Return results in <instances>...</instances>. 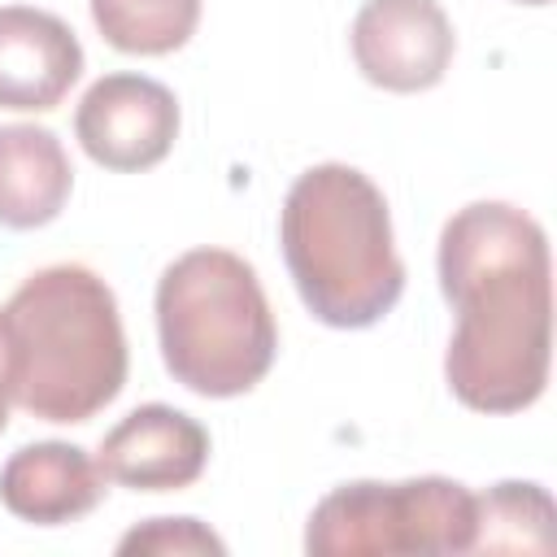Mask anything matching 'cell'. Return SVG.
I'll return each mask as SVG.
<instances>
[{"label": "cell", "mask_w": 557, "mask_h": 557, "mask_svg": "<svg viewBox=\"0 0 557 557\" xmlns=\"http://www.w3.org/2000/svg\"><path fill=\"white\" fill-rule=\"evenodd\" d=\"M513 4H548V0H513Z\"/></svg>", "instance_id": "obj_16"}, {"label": "cell", "mask_w": 557, "mask_h": 557, "mask_svg": "<svg viewBox=\"0 0 557 557\" xmlns=\"http://www.w3.org/2000/svg\"><path fill=\"white\" fill-rule=\"evenodd\" d=\"M161 361L196 396L252 392L278 352V326L257 270L226 248H191L157 278Z\"/></svg>", "instance_id": "obj_4"}, {"label": "cell", "mask_w": 557, "mask_h": 557, "mask_svg": "<svg viewBox=\"0 0 557 557\" xmlns=\"http://www.w3.org/2000/svg\"><path fill=\"white\" fill-rule=\"evenodd\" d=\"M74 187L70 157L48 126H0V226L39 231L61 218Z\"/></svg>", "instance_id": "obj_11"}, {"label": "cell", "mask_w": 557, "mask_h": 557, "mask_svg": "<svg viewBox=\"0 0 557 557\" xmlns=\"http://www.w3.org/2000/svg\"><path fill=\"white\" fill-rule=\"evenodd\" d=\"M109 474L100 461L65 440H39L17 448L0 466V505L35 527H61L91 513L104 500Z\"/></svg>", "instance_id": "obj_10"}, {"label": "cell", "mask_w": 557, "mask_h": 557, "mask_svg": "<svg viewBox=\"0 0 557 557\" xmlns=\"http://www.w3.org/2000/svg\"><path fill=\"white\" fill-rule=\"evenodd\" d=\"M117 553H126V557L131 553H152V557H209L213 553V557H222L226 544L196 518H148L117 540Z\"/></svg>", "instance_id": "obj_14"}, {"label": "cell", "mask_w": 557, "mask_h": 557, "mask_svg": "<svg viewBox=\"0 0 557 557\" xmlns=\"http://www.w3.org/2000/svg\"><path fill=\"white\" fill-rule=\"evenodd\" d=\"M348 39L361 78L400 96L435 87L457 52V35L440 0H366Z\"/></svg>", "instance_id": "obj_7"}, {"label": "cell", "mask_w": 557, "mask_h": 557, "mask_svg": "<svg viewBox=\"0 0 557 557\" xmlns=\"http://www.w3.org/2000/svg\"><path fill=\"white\" fill-rule=\"evenodd\" d=\"M278 244L305 309L335 331L383 322L405 292L383 191L344 161L305 170L283 200Z\"/></svg>", "instance_id": "obj_3"}, {"label": "cell", "mask_w": 557, "mask_h": 557, "mask_svg": "<svg viewBox=\"0 0 557 557\" xmlns=\"http://www.w3.org/2000/svg\"><path fill=\"white\" fill-rule=\"evenodd\" d=\"M74 135L104 170H152L178 139V100L148 74H104L83 91L74 109Z\"/></svg>", "instance_id": "obj_6"}, {"label": "cell", "mask_w": 557, "mask_h": 557, "mask_svg": "<svg viewBox=\"0 0 557 557\" xmlns=\"http://www.w3.org/2000/svg\"><path fill=\"white\" fill-rule=\"evenodd\" d=\"M91 22L117 52L165 57L196 35L200 0H91Z\"/></svg>", "instance_id": "obj_13"}, {"label": "cell", "mask_w": 557, "mask_h": 557, "mask_svg": "<svg viewBox=\"0 0 557 557\" xmlns=\"http://www.w3.org/2000/svg\"><path fill=\"white\" fill-rule=\"evenodd\" d=\"M83 74L78 35L48 9H0V109L48 113Z\"/></svg>", "instance_id": "obj_9"}, {"label": "cell", "mask_w": 557, "mask_h": 557, "mask_svg": "<svg viewBox=\"0 0 557 557\" xmlns=\"http://www.w3.org/2000/svg\"><path fill=\"white\" fill-rule=\"evenodd\" d=\"M13 405L44 422H87L126 387L113 287L87 265L35 270L0 309Z\"/></svg>", "instance_id": "obj_2"}, {"label": "cell", "mask_w": 557, "mask_h": 557, "mask_svg": "<svg viewBox=\"0 0 557 557\" xmlns=\"http://www.w3.org/2000/svg\"><path fill=\"white\" fill-rule=\"evenodd\" d=\"M474 492L444 474L379 483L357 479L318 500L305 527L313 557H387V553H470Z\"/></svg>", "instance_id": "obj_5"}, {"label": "cell", "mask_w": 557, "mask_h": 557, "mask_svg": "<svg viewBox=\"0 0 557 557\" xmlns=\"http://www.w3.org/2000/svg\"><path fill=\"white\" fill-rule=\"evenodd\" d=\"M100 470L135 492L191 487L209 466V431L174 405H139L100 440Z\"/></svg>", "instance_id": "obj_8"}, {"label": "cell", "mask_w": 557, "mask_h": 557, "mask_svg": "<svg viewBox=\"0 0 557 557\" xmlns=\"http://www.w3.org/2000/svg\"><path fill=\"white\" fill-rule=\"evenodd\" d=\"M553 500L540 483L505 479L474 496V540L470 553H553Z\"/></svg>", "instance_id": "obj_12"}, {"label": "cell", "mask_w": 557, "mask_h": 557, "mask_svg": "<svg viewBox=\"0 0 557 557\" xmlns=\"http://www.w3.org/2000/svg\"><path fill=\"white\" fill-rule=\"evenodd\" d=\"M9 405H13V392H9V357H4V331H0V431L9 426Z\"/></svg>", "instance_id": "obj_15"}, {"label": "cell", "mask_w": 557, "mask_h": 557, "mask_svg": "<svg viewBox=\"0 0 557 557\" xmlns=\"http://www.w3.org/2000/svg\"><path fill=\"white\" fill-rule=\"evenodd\" d=\"M440 292L457 313L444 379L466 409L518 413L548 387L553 265L544 226L505 200H474L440 231Z\"/></svg>", "instance_id": "obj_1"}]
</instances>
